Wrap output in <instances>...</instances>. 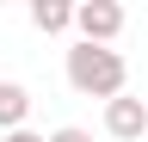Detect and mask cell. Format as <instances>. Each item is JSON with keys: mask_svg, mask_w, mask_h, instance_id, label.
Masks as SVG:
<instances>
[{"mask_svg": "<svg viewBox=\"0 0 148 142\" xmlns=\"http://www.w3.org/2000/svg\"><path fill=\"white\" fill-rule=\"evenodd\" d=\"M130 80V68L117 49H99V43H74L68 49V86L80 99H117Z\"/></svg>", "mask_w": 148, "mask_h": 142, "instance_id": "cell-1", "label": "cell"}, {"mask_svg": "<svg viewBox=\"0 0 148 142\" xmlns=\"http://www.w3.org/2000/svg\"><path fill=\"white\" fill-rule=\"evenodd\" d=\"M74 31H80V43L111 49L117 31H123V6L117 0H80V6H74Z\"/></svg>", "mask_w": 148, "mask_h": 142, "instance_id": "cell-2", "label": "cell"}, {"mask_svg": "<svg viewBox=\"0 0 148 142\" xmlns=\"http://www.w3.org/2000/svg\"><path fill=\"white\" fill-rule=\"evenodd\" d=\"M105 136H117V142H142L148 136V99H105Z\"/></svg>", "mask_w": 148, "mask_h": 142, "instance_id": "cell-3", "label": "cell"}, {"mask_svg": "<svg viewBox=\"0 0 148 142\" xmlns=\"http://www.w3.org/2000/svg\"><path fill=\"white\" fill-rule=\"evenodd\" d=\"M25 117H31V93L18 80H0V136H6V130H25Z\"/></svg>", "mask_w": 148, "mask_h": 142, "instance_id": "cell-4", "label": "cell"}, {"mask_svg": "<svg viewBox=\"0 0 148 142\" xmlns=\"http://www.w3.org/2000/svg\"><path fill=\"white\" fill-rule=\"evenodd\" d=\"M31 25L43 31V37H56V31L74 25V6H68V0H31Z\"/></svg>", "mask_w": 148, "mask_h": 142, "instance_id": "cell-5", "label": "cell"}, {"mask_svg": "<svg viewBox=\"0 0 148 142\" xmlns=\"http://www.w3.org/2000/svg\"><path fill=\"white\" fill-rule=\"evenodd\" d=\"M43 142H92V136H86V130H80V123H62V130H49V136H43Z\"/></svg>", "mask_w": 148, "mask_h": 142, "instance_id": "cell-6", "label": "cell"}, {"mask_svg": "<svg viewBox=\"0 0 148 142\" xmlns=\"http://www.w3.org/2000/svg\"><path fill=\"white\" fill-rule=\"evenodd\" d=\"M0 142H43V136H37V130H31V123H25V130H6V136H0Z\"/></svg>", "mask_w": 148, "mask_h": 142, "instance_id": "cell-7", "label": "cell"}]
</instances>
